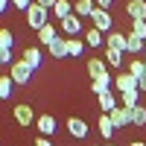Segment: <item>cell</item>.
<instances>
[{
	"label": "cell",
	"instance_id": "5bb4252c",
	"mask_svg": "<svg viewBox=\"0 0 146 146\" xmlns=\"http://www.w3.org/2000/svg\"><path fill=\"white\" fill-rule=\"evenodd\" d=\"M94 9H96V0H79V3L73 6V15H79V18H91Z\"/></svg>",
	"mask_w": 146,
	"mask_h": 146
},
{
	"label": "cell",
	"instance_id": "cb8c5ba5",
	"mask_svg": "<svg viewBox=\"0 0 146 146\" xmlns=\"http://www.w3.org/2000/svg\"><path fill=\"white\" fill-rule=\"evenodd\" d=\"M137 100H140V91H137V88H131V91H126V94H123V102H120V105L131 111V108L137 105Z\"/></svg>",
	"mask_w": 146,
	"mask_h": 146
},
{
	"label": "cell",
	"instance_id": "44dd1931",
	"mask_svg": "<svg viewBox=\"0 0 146 146\" xmlns=\"http://www.w3.org/2000/svg\"><path fill=\"white\" fill-rule=\"evenodd\" d=\"M126 53H129V56H140V53H143V38H137V35H131V32H129Z\"/></svg>",
	"mask_w": 146,
	"mask_h": 146
},
{
	"label": "cell",
	"instance_id": "9a60e30c",
	"mask_svg": "<svg viewBox=\"0 0 146 146\" xmlns=\"http://www.w3.org/2000/svg\"><path fill=\"white\" fill-rule=\"evenodd\" d=\"M53 15L58 18V23H62L67 15H73V3H70V0H56V6H53Z\"/></svg>",
	"mask_w": 146,
	"mask_h": 146
},
{
	"label": "cell",
	"instance_id": "30bf717a",
	"mask_svg": "<svg viewBox=\"0 0 146 146\" xmlns=\"http://www.w3.org/2000/svg\"><path fill=\"white\" fill-rule=\"evenodd\" d=\"M62 32H64V35H79V32H82V18H79V15H67V18L62 21Z\"/></svg>",
	"mask_w": 146,
	"mask_h": 146
},
{
	"label": "cell",
	"instance_id": "7c38bea8",
	"mask_svg": "<svg viewBox=\"0 0 146 146\" xmlns=\"http://www.w3.org/2000/svg\"><path fill=\"white\" fill-rule=\"evenodd\" d=\"M67 131H70L73 137H85V135H88V123L79 120V117H70L67 120Z\"/></svg>",
	"mask_w": 146,
	"mask_h": 146
},
{
	"label": "cell",
	"instance_id": "83f0119b",
	"mask_svg": "<svg viewBox=\"0 0 146 146\" xmlns=\"http://www.w3.org/2000/svg\"><path fill=\"white\" fill-rule=\"evenodd\" d=\"M67 56H82V41L79 38H67Z\"/></svg>",
	"mask_w": 146,
	"mask_h": 146
},
{
	"label": "cell",
	"instance_id": "74e56055",
	"mask_svg": "<svg viewBox=\"0 0 146 146\" xmlns=\"http://www.w3.org/2000/svg\"><path fill=\"white\" fill-rule=\"evenodd\" d=\"M143 56H146V41H143Z\"/></svg>",
	"mask_w": 146,
	"mask_h": 146
},
{
	"label": "cell",
	"instance_id": "1f68e13d",
	"mask_svg": "<svg viewBox=\"0 0 146 146\" xmlns=\"http://www.w3.org/2000/svg\"><path fill=\"white\" fill-rule=\"evenodd\" d=\"M9 3L15 6V9H23V12H27V9L32 6V0H9Z\"/></svg>",
	"mask_w": 146,
	"mask_h": 146
},
{
	"label": "cell",
	"instance_id": "4dcf8cb0",
	"mask_svg": "<svg viewBox=\"0 0 146 146\" xmlns=\"http://www.w3.org/2000/svg\"><path fill=\"white\" fill-rule=\"evenodd\" d=\"M0 64H12V50L0 47Z\"/></svg>",
	"mask_w": 146,
	"mask_h": 146
},
{
	"label": "cell",
	"instance_id": "484cf974",
	"mask_svg": "<svg viewBox=\"0 0 146 146\" xmlns=\"http://www.w3.org/2000/svg\"><path fill=\"white\" fill-rule=\"evenodd\" d=\"M100 108H102V114H111L114 108H117V100H114V94H102V96H100Z\"/></svg>",
	"mask_w": 146,
	"mask_h": 146
},
{
	"label": "cell",
	"instance_id": "4fadbf2b",
	"mask_svg": "<svg viewBox=\"0 0 146 146\" xmlns=\"http://www.w3.org/2000/svg\"><path fill=\"white\" fill-rule=\"evenodd\" d=\"M41 58H44V56H41L38 47H27V50H23V62H27L32 70H38V67H41Z\"/></svg>",
	"mask_w": 146,
	"mask_h": 146
},
{
	"label": "cell",
	"instance_id": "8fae6325",
	"mask_svg": "<svg viewBox=\"0 0 146 146\" xmlns=\"http://www.w3.org/2000/svg\"><path fill=\"white\" fill-rule=\"evenodd\" d=\"M114 88H117L120 94H126V91H131V88H137V79L131 76V73H120V76L114 79Z\"/></svg>",
	"mask_w": 146,
	"mask_h": 146
},
{
	"label": "cell",
	"instance_id": "d4e9b609",
	"mask_svg": "<svg viewBox=\"0 0 146 146\" xmlns=\"http://www.w3.org/2000/svg\"><path fill=\"white\" fill-rule=\"evenodd\" d=\"M129 73L140 82V76L146 73V62H143V58H131V62H129Z\"/></svg>",
	"mask_w": 146,
	"mask_h": 146
},
{
	"label": "cell",
	"instance_id": "e575fe53",
	"mask_svg": "<svg viewBox=\"0 0 146 146\" xmlns=\"http://www.w3.org/2000/svg\"><path fill=\"white\" fill-rule=\"evenodd\" d=\"M35 146H53V143L47 140V137H38V140H35Z\"/></svg>",
	"mask_w": 146,
	"mask_h": 146
},
{
	"label": "cell",
	"instance_id": "836d02e7",
	"mask_svg": "<svg viewBox=\"0 0 146 146\" xmlns=\"http://www.w3.org/2000/svg\"><path fill=\"white\" fill-rule=\"evenodd\" d=\"M111 3H114V0H96V6H100V9H108Z\"/></svg>",
	"mask_w": 146,
	"mask_h": 146
},
{
	"label": "cell",
	"instance_id": "7402d4cb",
	"mask_svg": "<svg viewBox=\"0 0 146 146\" xmlns=\"http://www.w3.org/2000/svg\"><path fill=\"white\" fill-rule=\"evenodd\" d=\"M12 91H15L12 76H0V100H12Z\"/></svg>",
	"mask_w": 146,
	"mask_h": 146
},
{
	"label": "cell",
	"instance_id": "ffe728a7",
	"mask_svg": "<svg viewBox=\"0 0 146 146\" xmlns=\"http://www.w3.org/2000/svg\"><path fill=\"white\" fill-rule=\"evenodd\" d=\"M96 129H100V135L108 140V137L114 135V123H111V117H108V114H102V117H100V123H96Z\"/></svg>",
	"mask_w": 146,
	"mask_h": 146
},
{
	"label": "cell",
	"instance_id": "9c48e42d",
	"mask_svg": "<svg viewBox=\"0 0 146 146\" xmlns=\"http://www.w3.org/2000/svg\"><path fill=\"white\" fill-rule=\"evenodd\" d=\"M88 73H91V79H94V82H96V79H105V76H111L102 58H88Z\"/></svg>",
	"mask_w": 146,
	"mask_h": 146
},
{
	"label": "cell",
	"instance_id": "52a82bcc",
	"mask_svg": "<svg viewBox=\"0 0 146 146\" xmlns=\"http://www.w3.org/2000/svg\"><path fill=\"white\" fill-rule=\"evenodd\" d=\"M126 44H129V35H123V32H108L105 35V47H111V50H120V53H126Z\"/></svg>",
	"mask_w": 146,
	"mask_h": 146
},
{
	"label": "cell",
	"instance_id": "7a4b0ae2",
	"mask_svg": "<svg viewBox=\"0 0 146 146\" xmlns=\"http://www.w3.org/2000/svg\"><path fill=\"white\" fill-rule=\"evenodd\" d=\"M32 79V67L23 62V58H15V62H12V82L15 85H27Z\"/></svg>",
	"mask_w": 146,
	"mask_h": 146
},
{
	"label": "cell",
	"instance_id": "d6986e66",
	"mask_svg": "<svg viewBox=\"0 0 146 146\" xmlns=\"http://www.w3.org/2000/svg\"><path fill=\"white\" fill-rule=\"evenodd\" d=\"M111 85H114V79H111V76H105V79H96L91 88H94L96 96H102V94H111Z\"/></svg>",
	"mask_w": 146,
	"mask_h": 146
},
{
	"label": "cell",
	"instance_id": "2e32d148",
	"mask_svg": "<svg viewBox=\"0 0 146 146\" xmlns=\"http://www.w3.org/2000/svg\"><path fill=\"white\" fill-rule=\"evenodd\" d=\"M56 38H58V35H56V27H53V23H47V27H41V29H38V41H41L44 47H50Z\"/></svg>",
	"mask_w": 146,
	"mask_h": 146
},
{
	"label": "cell",
	"instance_id": "8992f818",
	"mask_svg": "<svg viewBox=\"0 0 146 146\" xmlns=\"http://www.w3.org/2000/svg\"><path fill=\"white\" fill-rule=\"evenodd\" d=\"M126 15L131 21H146V0H129L126 3Z\"/></svg>",
	"mask_w": 146,
	"mask_h": 146
},
{
	"label": "cell",
	"instance_id": "d6a6232c",
	"mask_svg": "<svg viewBox=\"0 0 146 146\" xmlns=\"http://www.w3.org/2000/svg\"><path fill=\"white\" fill-rule=\"evenodd\" d=\"M35 3H38V6H44V9H50V12H53V6H56V0H35Z\"/></svg>",
	"mask_w": 146,
	"mask_h": 146
},
{
	"label": "cell",
	"instance_id": "f546056e",
	"mask_svg": "<svg viewBox=\"0 0 146 146\" xmlns=\"http://www.w3.org/2000/svg\"><path fill=\"white\" fill-rule=\"evenodd\" d=\"M131 35H137V38L146 41V21H131Z\"/></svg>",
	"mask_w": 146,
	"mask_h": 146
},
{
	"label": "cell",
	"instance_id": "f1b7e54d",
	"mask_svg": "<svg viewBox=\"0 0 146 146\" xmlns=\"http://www.w3.org/2000/svg\"><path fill=\"white\" fill-rule=\"evenodd\" d=\"M0 47H6V50L15 47V35H12L9 29H0Z\"/></svg>",
	"mask_w": 146,
	"mask_h": 146
},
{
	"label": "cell",
	"instance_id": "d590c367",
	"mask_svg": "<svg viewBox=\"0 0 146 146\" xmlns=\"http://www.w3.org/2000/svg\"><path fill=\"white\" fill-rule=\"evenodd\" d=\"M9 9V0H0V12H6Z\"/></svg>",
	"mask_w": 146,
	"mask_h": 146
},
{
	"label": "cell",
	"instance_id": "4316f807",
	"mask_svg": "<svg viewBox=\"0 0 146 146\" xmlns=\"http://www.w3.org/2000/svg\"><path fill=\"white\" fill-rule=\"evenodd\" d=\"M123 56H126V53H120V50H111V47H105V58H108V64H111V67H120V64H123Z\"/></svg>",
	"mask_w": 146,
	"mask_h": 146
},
{
	"label": "cell",
	"instance_id": "e0dca14e",
	"mask_svg": "<svg viewBox=\"0 0 146 146\" xmlns=\"http://www.w3.org/2000/svg\"><path fill=\"white\" fill-rule=\"evenodd\" d=\"M82 35H85V44H88V47H102V44H105L102 32H100V29H94V27H91V29H85Z\"/></svg>",
	"mask_w": 146,
	"mask_h": 146
},
{
	"label": "cell",
	"instance_id": "5b68a950",
	"mask_svg": "<svg viewBox=\"0 0 146 146\" xmlns=\"http://www.w3.org/2000/svg\"><path fill=\"white\" fill-rule=\"evenodd\" d=\"M108 117H111L114 129H126V126L131 123V111H129V108H123V105H117V108H114V111L108 114Z\"/></svg>",
	"mask_w": 146,
	"mask_h": 146
},
{
	"label": "cell",
	"instance_id": "ac0fdd59",
	"mask_svg": "<svg viewBox=\"0 0 146 146\" xmlns=\"http://www.w3.org/2000/svg\"><path fill=\"white\" fill-rule=\"evenodd\" d=\"M47 50H50L53 58H64V56H67V38H56L50 47H47Z\"/></svg>",
	"mask_w": 146,
	"mask_h": 146
},
{
	"label": "cell",
	"instance_id": "8d00e7d4",
	"mask_svg": "<svg viewBox=\"0 0 146 146\" xmlns=\"http://www.w3.org/2000/svg\"><path fill=\"white\" fill-rule=\"evenodd\" d=\"M129 146H146V143H140V140H135V143H129Z\"/></svg>",
	"mask_w": 146,
	"mask_h": 146
},
{
	"label": "cell",
	"instance_id": "603a6c76",
	"mask_svg": "<svg viewBox=\"0 0 146 146\" xmlns=\"http://www.w3.org/2000/svg\"><path fill=\"white\" fill-rule=\"evenodd\" d=\"M131 126H137V129L146 126V108H143V105H135V108H131Z\"/></svg>",
	"mask_w": 146,
	"mask_h": 146
},
{
	"label": "cell",
	"instance_id": "f35d334b",
	"mask_svg": "<svg viewBox=\"0 0 146 146\" xmlns=\"http://www.w3.org/2000/svg\"><path fill=\"white\" fill-rule=\"evenodd\" d=\"M105 146H114V143H105Z\"/></svg>",
	"mask_w": 146,
	"mask_h": 146
},
{
	"label": "cell",
	"instance_id": "6da1fadb",
	"mask_svg": "<svg viewBox=\"0 0 146 146\" xmlns=\"http://www.w3.org/2000/svg\"><path fill=\"white\" fill-rule=\"evenodd\" d=\"M47 12L50 9H44V6H38V3H32L29 9H27V23L38 32L41 27H47Z\"/></svg>",
	"mask_w": 146,
	"mask_h": 146
},
{
	"label": "cell",
	"instance_id": "ba28073f",
	"mask_svg": "<svg viewBox=\"0 0 146 146\" xmlns=\"http://www.w3.org/2000/svg\"><path fill=\"white\" fill-rule=\"evenodd\" d=\"M35 126H38L41 137H50V135H56V117H53V114H41L38 120H35Z\"/></svg>",
	"mask_w": 146,
	"mask_h": 146
},
{
	"label": "cell",
	"instance_id": "3957f363",
	"mask_svg": "<svg viewBox=\"0 0 146 146\" xmlns=\"http://www.w3.org/2000/svg\"><path fill=\"white\" fill-rule=\"evenodd\" d=\"M91 21H94V29H100L102 35H108V32H111V15H108V9H100V6H96L94 9V15H91Z\"/></svg>",
	"mask_w": 146,
	"mask_h": 146
},
{
	"label": "cell",
	"instance_id": "277c9868",
	"mask_svg": "<svg viewBox=\"0 0 146 146\" xmlns=\"http://www.w3.org/2000/svg\"><path fill=\"white\" fill-rule=\"evenodd\" d=\"M12 114H15L18 126H32V123H35V111H32V105H15V108H12Z\"/></svg>",
	"mask_w": 146,
	"mask_h": 146
}]
</instances>
